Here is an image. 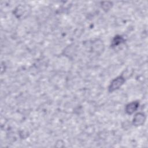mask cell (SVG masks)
I'll use <instances>...</instances> for the list:
<instances>
[{
	"label": "cell",
	"instance_id": "6da1fadb",
	"mask_svg": "<svg viewBox=\"0 0 148 148\" xmlns=\"http://www.w3.org/2000/svg\"><path fill=\"white\" fill-rule=\"evenodd\" d=\"M125 78L123 76H119L114 79L110 83L109 86V91L112 92L119 89L124 83Z\"/></svg>",
	"mask_w": 148,
	"mask_h": 148
},
{
	"label": "cell",
	"instance_id": "7a4b0ae2",
	"mask_svg": "<svg viewBox=\"0 0 148 148\" xmlns=\"http://www.w3.org/2000/svg\"><path fill=\"white\" fill-rule=\"evenodd\" d=\"M146 120V115L142 112L137 113L134 117L132 124L136 127L142 125Z\"/></svg>",
	"mask_w": 148,
	"mask_h": 148
},
{
	"label": "cell",
	"instance_id": "3957f363",
	"mask_svg": "<svg viewBox=\"0 0 148 148\" xmlns=\"http://www.w3.org/2000/svg\"><path fill=\"white\" fill-rule=\"evenodd\" d=\"M29 10L30 9H29L28 6L27 5H20L15 9L14 14L17 15V17L18 18L24 17V16H27V14L29 13Z\"/></svg>",
	"mask_w": 148,
	"mask_h": 148
},
{
	"label": "cell",
	"instance_id": "277c9868",
	"mask_svg": "<svg viewBox=\"0 0 148 148\" xmlns=\"http://www.w3.org/2000/svg\"><path fill=\"white\" fill-rule=\"evenodd\" d=\"M139 106V102L138 101H133L128 103L125 108V111L128 114H132L135 112L137 110Z\"/></svg>",
	"mask_w": 148,
	"mask_h": 148
},
{
	"label": "cell",
	"instance_id": "5b68a950",
	"mask_svg": "<svg viewBox=\"0 0 148 148\" xmlns=\"http://www.w3.org/2000/svg\"><path fill=\"white\" fill-rule=\"evenodd\" d=\"M125 41L124 39L123 38V36L120 35H116L114 37L111 43V46L113 47H115L118 46L119 45L123 43Z\"/></svg>",
	"mask_w": 148,
	"mask_h": 148
},
{
	"label": "cell",
	"instance_id": "8992f818",
	"mask_svg": "<svg viewBox=\"0 0 148 148\" xmlns=\"http://www.w3.org/2000/svg\"><path fill=\"white\" fill-rule=\"evenodd\" d=\"M112 3L111 2H109V1H105V2H103L101 3V7L103 9V10H104L105 11L107 12L110 9V8L112 6Z\"/></svg>",
	"mask_w": 148,
	"mask_h": 148
}]
</instances>
